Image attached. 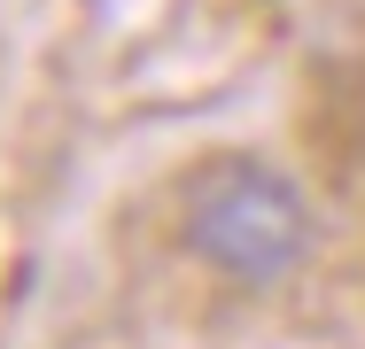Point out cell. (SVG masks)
<instances>
[{
    "label": "cell",
    "mask_w": 365,
    "mask_h": 349,
    "mask_svg": "<svg viewBox=\"0 0 365 349\" xmlns=\"http://www.w3.org/2000/svg\"><path fill=\"white\" fill-rule=\"evenodd\" d=\"M179 241L225 287L264 295V287H288L311 264L319 217L280 163H264L249 147H218L179 179Z\"/></svg>",
    "instance_id": "1"
}]
</instances>
